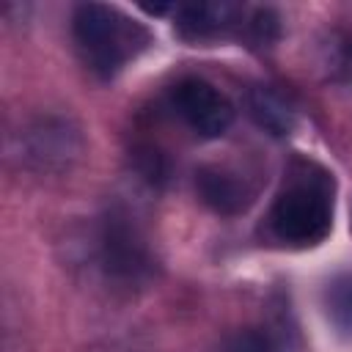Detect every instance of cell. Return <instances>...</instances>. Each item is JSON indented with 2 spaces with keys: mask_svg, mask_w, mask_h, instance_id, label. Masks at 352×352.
<instances>
[{
  "mask_svg": "<svg viewBox=\"0 0 352 352\" xmlns=\"http://www.w3.org/2000/svg\"><path fill=\"white\" fill-rule=\"evenodd\" d=\"M74 44L85 66L99 77L118 74L148 44V30L113 6L82 3L72 16Z\"/></svg>",
  "mask_w": 352,
  "mask_h": 352,
  "instance_id": "obj_1",
  "label": "cell"
},
{
  "mask_svg": "<svg viewBox=\"0 0 352 352\" xmlns=\"http://www.w3.org/2000/svg\"><path fill=\"white\" fill-rule=\"evenodd\" d=\"M333 223V198H330V179L327 173L305 168L302 173L289 176V184L278 192L270 228L280 242L305 248L316 245L327 236Z\"/></svg>",
  "mask_w": 352,
  "mask_h": 352,
  "instance_id": "obj_2",
  "label": "cell"
},
{
  "mask_svg": "<svg viewBox=\"0 0 352 352\" xmlns=\"http://www.w3.org/2000/svg\"><path fill=\"white\" fill-rule=\"evenodd\" d=\"M99 250H102V264L110 278L124 280V283H140L151 272V256L138 234V228L129 223L126 214L110 212L102 223V236H99Z\"/></svg>",
  "mask_w": 352,
  "mask_h": 352,
  "instance_id": "obj_3",
  "label": "cell"
},
{
  "mask_svg": "<svg viewBox=\"0 0 352 352\" xmlns=\"http://www.w3.org/2000/svg\"><path fill=\"white\" fill-rule=\"evenodd\" d=\"M170 99L184 124L201 138H220L234 124L231 102L201 77H184L182 82H176Z\"/></svg>",
  "mask_w": 352,
  "mask_h": 352,
  "instance_id": "obj_4",
  "label": "cell"
},
{
  "mask_svg": "<svg viewBox=\"0 0 352 352\" xmlns=\"http://www.w3.org/2000/svg\"><path fill=\"white\" fill-rule=\"evenodd\" d=\"M239 19L234 3H190L176 8V30L187 41H206L228 33Z\"/></svg>",
  "mask_w": 352,
  "mask_h": 352,
  "instance_id": "obj_5",
  "label": "cell"
},
{
  "mask_svg": "<svg viewBox=\"0 0 352 352\" xmlns=\"http://www.w3.org/2000/svg\"><path fill=\"white\" fill-rule=\"evenodd\" d=\"M195 187L201 201L217 214H239L250 204V190L245 182L220 168H201L195 173Z\"/></svg>",
  "mask_w": 352,
  "mask_h": 352,
  "instance_id": "obj_6",
  "label": "cell"
},
{
  "mask_svg": "<svg viewBox=\"0 0 352 352\" xmlns=\"http://www.w3.org/2000/svg\"><path fill=\"white\" fill-rule=\"evenodd\" d=\"M248 113L264 132H270L275 138L292 135V129L297 124V113H294L292 102L272 85H253L248 91Z\"/></svg>",
  "mask_w": 352,
  "mask_h": 352,
  "instance_id": "obj_7",
  "label": "cell"
},
{
  "mask_svg": "<svg viewBox=\"0 0 352 352\" xmlns=\"http://www.w3.org/2000/svg\"><path fill=\"white\" fill-rule=\"evenodd\" d=\"M77 151V138L63 126H52V124H41L38 129L30 132V154L28 157H36L41 162V168H50V165H66L69 157H74Z\"/></svg>",
  "mask_w": 352,
  "mask_h": 352,
  "instance_id": "obj_8",
  "label": "cell"
},
{
  "mask_svg": "<svg viewBox=\"0 0 352 352\" xmlns=\"http://www.w3.org/2000/svg\"><path fill=\"white\" fill-rule=\"evenodd\" d=\"M324 308H327V319L341 333H352V275H341L333 283H327Z\"/></svg>",
  "mask_w": 352,
  "mask_h": 352,
  "instance_id": "obj_9",
  "label": "cell"
},
{
  "mask_svg": "<svg viewBox=\"0 0 352 352\" xmlns=\"http://www.w3.org/2000/svg\"><path fill=\"white\" fill-rule=\"evenodd\" d=\"M226 352H278V344L267 330L245 327L226 341Z\"/></svg>",
  "mask_w": 352,
  "mask_h": 352,
  "instance_id": "obj_10",
  "label": "cell"
},
{
  "mask_svg": "<svg viewBox=\"0 0 352 352\" xmlns=\"http://www.w3.org/2000/svg\"><path fill=\"white\" fill-rule=\"evenodd\" d=\"M248 36L253 44H270L278 36V16L270 8H258L248 22Z\"/></svg>",
  "mask_w": 352,
  "mask_h": 352,
  "instance_id": "obj_11",
  "label": "cell"
},
{
  "mask_svg": "<svg viewBox=\"0 0 352 352\" xmlns=\"http://www.w3.org/2000/svg\"><path fill=\"white\" fill-rule=\"evenodd\" d=\"M143 11H148V14H165L168 6H143Z\"/></svg>",
  "mask_w": 352,
  "mask_h": 352,
  "instance_id": "obj_12",
  "label": "cell"
}]
</instances>
